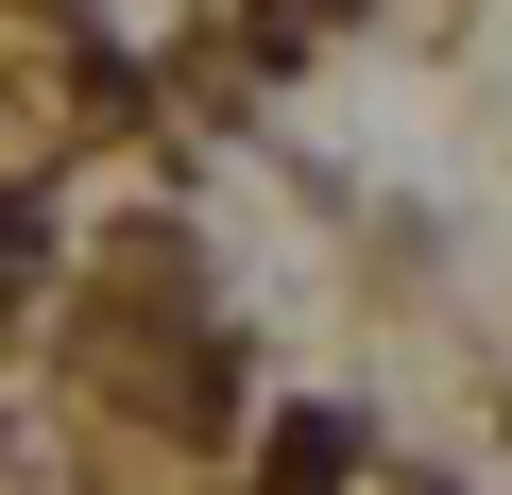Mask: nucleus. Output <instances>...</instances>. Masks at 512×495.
<instances>
[{
	"instance_id": "1",
	"label": "nucleus",
	"mask_w": 512,
	"mask_h": 495,
	"mask_svg": "<svg viewBox=\"0 0 512 495\" xmlns=\"http://www.w3.org/2000/svg\"><path fill=\"white\" fill-rule=\"evenodd\" d=\"M325 478H342V427H291V444H274V478H256V495H325Z\"/></svg>"
}]
</instances>
